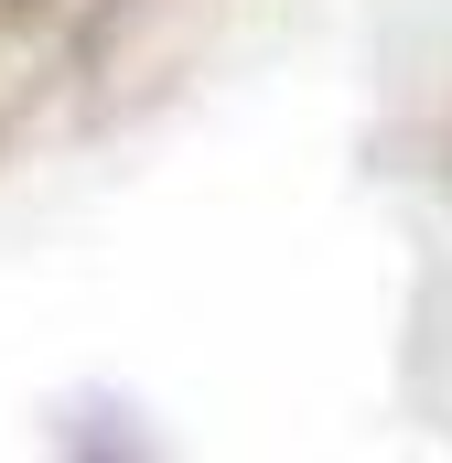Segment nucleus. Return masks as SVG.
I'll return each mask as SVG.
<instances>
[{
  "instance_id": "1",
  "label": "nucleus",
  "mask_w": 452,
  "mask_h": 463,
  "mask_svg": "<svg viewBox=\"0 0 452 463\" xmlns=\"http://www.w3.org/2000/svg\"><path fill=\"white\" fill-rule=\"evenodd\" d=\"M140 0H0V151L65 129Z\"/></svg>"
}]
</instances>
